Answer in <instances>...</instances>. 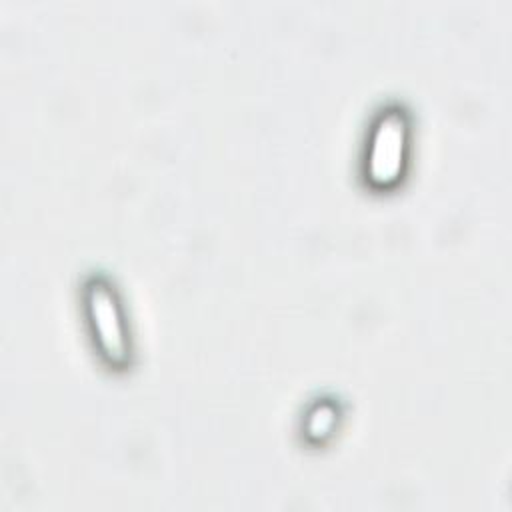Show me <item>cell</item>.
Masks as SVG:
<instances>
[{
  "instance_id": "6da1fadb",
  "label": "cell",
  "mask_w": 512,
  "mask_h": 512,
  "mask_svg": "<svg viewBox=\"0 0 512 512\" xmlns=\"http://www.w3.org/2000/svg\"><path fill=\"white\" fill-rule=\"evenodd\" d=\"M404 150V120L398 114H386L374 134L368 170L372 180L390 182L396 178Z\"/></svg>"
},
{
  "instance_id": "7a4b0ae2",
  "label": "cell",
  "mask_w": 512,
  "mask_h": 512,
  "mask_svg": "<svg viewBox=\"0 0 512 512\" xmlns=\"http://www.w3.org/2000/svg\"><path fill=\"white\" fill-rule=\"evenodd\" d=\"M90 310L94 316V326L98 330V338L108 352L110 358L118 360L124 356V336L120 318L114 306L110 292L104 286H94L90 290Z\"/></svg>"
}]
</instances>
